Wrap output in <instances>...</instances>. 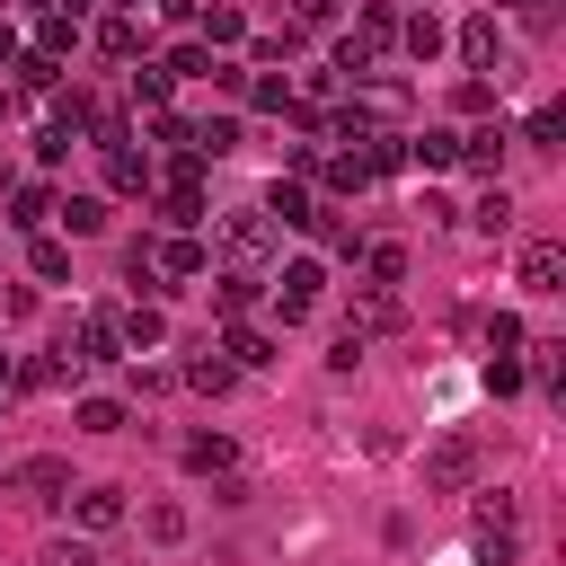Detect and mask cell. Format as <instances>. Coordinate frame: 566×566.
<instances>
[{
	"mask_svg": "<svg viewBox=\"0 0 566 566\" xmlns=\"http://www.w3.org/2000/svg\"><path fill=\"white\" fill-rule=\"evenodd\" d=\"M0 495H18V504H62V495H71V460H62V451H27V460L0 469Z\"/></svg>",
	"mask_w": 566,
	"mask_h": 566,
	"instance_id": "6da1fadb",
	"label": "cell"
},
{
	"mask_svg": "<svg viewBox=\"0 0 566 566\" xmlns=\"http://www.w3.org/2000/svg\"><path fill=\"white\" fill-rule=\"evenodd\" d=\"M265 256H274V221L265 212H230L221 221V265L230 274H265Z\"/></svg>",
	"mask_w": 566,
	"mask_h": 566,
	"instance_id": "7a4b0ae2",
	"label": "cell"
},
{
	"mask_svg": "<svg viewBox=\"0 0 566 566\" xmlns=\"http://www.w3.org/2000/svg\"><path fill=\"white\" fill-rule=\"evenodd\" d=\"M318 301H327V265H318V256H292V265L274 274V318L292 327V318H310Z\"/></svg>",
	"mask_w": 566,
	"mask_h": 566,
	"instance_id": "3957f363",
	"label": "cell"
},
{
	"mask_svg": "<svg viewBox=\"0 0 566 566\" xmlns=\"http://www.w3.org/2000/svg\"><path fill=\"white\" fill-rule=\"evenodd\" d=\"M469 478H478V433H442L424 451V495H460Z\"/></svg>",
	"mask_w": 566,
	"mask_h": 566,
	"instance_id": "277c9868",
	"label": "cell"
},
{
	"mask_svg": "<svg viewBox=\"0 0 566 566\" xmlns=\"http://www.w3.org/2000/svg\"><path fill=\"white\" fill-rule=\"evenodd\" d=\"M203 265H212V248H203L195 230H168V239L150 248V274H159V283H195Z\"/></svg>",
	"mask_w": 566,
	"mask_h": 566,
	"instance_id": "5b68a950",
	"label": "cell"
},
{
	"mask_svg": "<svg viewBox=\"0 0 566 566\" xmlns=\"http://www.w3.org/2000/svg\"><path fill=\"white\" fill-rule=\"evenodd\" d=\"M513 531H522V504L513 495H478V548L495 566H513Z\"/></svg>",
	"mask_w": 566,
	"mask_h": 566,
	"instance_id": "8992f818",
	"label": "cell"
},
{
	"mask_svg": "<svg viewBox=\"0 0 566 566\" xmlns=\"http://www.w3.org/2000/svg\"><path fill=\"white\" fill-rule=\"evenodd\" d=\"M159 221H168V230H195V221H203V186H195V159H177V177L159 186Z\"/></svg>",
	"mask_w": 566,
	"mask_h": 566,
	"instance_id": "52a82bcc",
	"label": "cell"
},
{
	"mask_svg": "<svg viewBox=\"0 0 566 566\" xmlns=\"http://www.w3.org/2000/svg\"><path fill=\"white\" fill-rule=\"evenodd\" d=\"M460 62L469 71H504V27L478 9V18H460Z\"/></svg>",
	"mask_w": 566,
	"mask_h": 566,
	"instance_id": "ba28073f",
	"label": "cell"
},
{
	"mask_svg": "<svg viewBox=\"0 0 566 566\" xmlns=\"http://www.w3.org/2000/svg\"><path fill=\"white\" fill-rule=\"evenodd\" d=\"M522 292H566V239H531L522 248Z\"/></svg>",
	"mask_w": 566,
	"mask_h": 566,
	"instance_id": "9c48e42d",
	"label": "cell"
},
{
	"mask_svg": "<svg viewBox=\"0 0 566 566\" xmlns=\"http://www.w3.org/2000/svg\"><path fill=\"white\" fill-rule=\"evenodd\" d=\"M256 212H265V221H274V230H318V221H327V212H318V203H310V186H274V195H265V203H256Z\"/></svg>",
	"mask_w": 566,
	"mask_h": 566,
	"instance_id": "30bf717a",
	"label": "cell"
},
{
	"mask_svg": "<svg viewBox=\"0 0 566 566\" xmlns=\"http://www.w3.org/2000/svg\"><path fill=\"white\" fill-rule=\"evenodd\" d=\"M345 318H354V327H345V336H380V327H398V301H389V292H380V283H363V292H354V301H345Z\"/></svg>",
	"mask_w": 566,
	"mask_h": 566,
	"instance_id": "8fae6325",
	"label": "cell"
},
{
	"mask_svg": "<svg viewBox=\"0 0 566 566\" xmlns=\"http://www.w3.org/2000/svg\"><path fill=\"white\" fill-rule=\"evenodd\" d=\"M239 35H248V18H239L230 0H203V35H195V44H203V53H230Z\"/></svg>",
	"mask_w": 566,
	"mask_h": 566,
	"instance_id": "7c38bea8",
	"label": "cell"
},
{
	"mask_svg": "<svg viewBox=\"0 0 566 566\" xmlns=\"http://www.w3.org/2000/svg\"><path fill=\"white\" fill-rule=\"evenodd\" d=\"M504 142H513L504 124H478V133H460V168H486V177H495V168H504Z\"/></svg>",
	"mask_w": 566,
	"mask_h": 566,
	"instance_id": "4fadbf2b",
	"label": "cell"
},
{
	"mask_svg": "<svg viewBox=\"0 0 566 566\" xmlns=\"http://www.w3.org/2000/svg\"><path fill=\"white\" fill-rule=\"evenodd\" d=\"M221 354H230V371H265V363H274V336H265V327H230Z\"/></svg>",
	"mask_w": 566,
	"mask_h": 566,
	"instance_id": "5bb4252c",
	"label": "cell"
},
{
	"mask_svg": "<svg viewBox=\"0 0 566 566\" xmlns=\"http://www.w3.org/2000/svg\"><path fill=\"white\" fill-rule=\"evenodd\" d=\"M106 195H150V159L142 150H106Z\"/></svg>",
	"mask_w": 566,
	"mask_h": 566,
	"instance_id": "9a60e30c",
	"label": "cell"
},
{
	"mask_svg": "<svg viewBox=\"0 0 566 566\" xmlns=\"http://www.w3.org/2000/svg\"><path fill=\"white\" fill-rule=\"evenodd\" d=\"M124 522V486H80V531H115Z\"/></svg>",
	"mask_w": 566,
	"mask_h": 566,
	"instance_id": "2e32d148",
	"label": "cell"
},
{
	"mask_svg": "<svg viewBox=\"0 0 566 566\" xmlns=\"http://www.w3.org/2000/svg\"><path fill=\"white\" fill-rule=\"evenodd\" d=\"M354 44H363V53L380 62V53L398 44V9H380V0H371V9H363V27H354Z\"/></svg>",
	"mask_w": 566,
	"mask_h": 566,
	"instance_id": "e0dca14e",
	"label": "cell"
},
{
	"mask_svg": "<svg viewBox=\"0 0 566 566\" xmlns=\"http://www.w3.org/2000/svg\"><path fill=\"white\" fill-rule=\"evenodd\" d=\"M398 44H407L416 62H433V53H442V18H433V9H416V18H398Z\"/></svg>",
	"mask_w": 566,
	"mask_h": 566,
	"instance_id": "ac0fdd59",
	"label": "cell"
},
{
	"mask_svg": "<svg viewBox=\"0 0 566 566\" xmlns=\"http://www.w3.org/2000/svg\"><path fill=\"white\" fill-rule=\"evenodd\" d=\"M318 177H327V195H363V186H371V159H363V150H336Z\"/></svg>",
	"mask_w": 566,
	"mask_h": 566,
	"instance_id": "d6986e66",
	"label": "cell"
},
{
	"mask_svg": "<svg viewBox=\"0 0 566 566\" xmlns=\"http://www.w3.org/2000/svg\"><path fill=\"white\" fill-rule=\"evenodd\" d=\"M230 460H239L230 433H195V442H186V469H203V478H230Z\"/></svg>",
	"mask_w": 566,
	"mask_h": 566,
	"instance_id": "ffe728a7",
	"label": "cell"
},
{
	"mask_svg": "<svg viewBox=\"0 0 566 566\" xmlns=\"http://www.w3.org/2000/svg\"><path fill=\"white\" fill-rule=\"evenodd\" d=\"M97 53H106V62H142V27H133V18H106V27H97Z\"/></svg>",
	"mask_w": 566,
	"mask_h": 566,
	"instance_id": "44dd1931",
	"label": "cell"
},
{
	"mask_svg": "<svg viewBox=\"0 0 566 566\" xmlns=\"http://www.w3.org/2000/svg\"><path fill=\"white\" fill-rule=\"evenodd\" d=\"M9 221H18V230H44V221H53V186H18V195H9Z\"/></svg>",
	"mask_w": 566,
	"mask_h": 566,
	"instance_id": "7402d4cb",
	"label": "cell"
},
{
	"mask_svg": "<svg viewBox=\"0 0 566 566\" xmlns=\"http://www.w3.org/2000/svg\"><path fill=\"white\" fill-rule=\"evenodd\" d=\"M53 212H62L71 239H97V230H106V203H97V195H71V203H53Z\"/></svg>",
	"mask_w": 566,
	"mask_h": 566,
	"instance_id": "603a6c76",
	"label": "cell"
},
{
	"mask_svg": "<svg viewBox=\"0 0 566 566\" xmlns=\"http://www.w3.org/2000/svg\"><path fill=\"white\" fill-rule=\"evenodd\" d=\"M256 283H265V274H221V283H212V310H221V318H248Z\"/></svg>",
	"mask_w": 566,
	"mask_h": 566,
	"instance_id": "cb8c5ba5",
	"label": "cell"
},
{
	"mask_svg": "<svg viewBox=\"0 0 566 566\" xmlns=\"http://www.w3.org/2000/svg\"><path fill=\"white\" fill-rule=\"evenodd\" d=\"M159 336H168V318H159L150 301H142V310H124V354H150Z\"/></svg>",
	"mask_w": 566,
	"mask_h": 566,
	"instance_id": "d4e9b609",
	"label": "cell"
},
{
	"mask_svg": "<svg viewBox=\"0 0 566 566\" xmlns=\"http://www.w3.org/2000/svg\"><path fill=\"white\" fill-rule=\"evenodd\" d=\"M186 380H195V389H203V398H221V389H230V380H239V371H230V354H212V345H203V354H195V363H186Z\"/></svg>",
	"mask_w": 566,
	"mask_h": 566,
	"instance_id": "484cf974",
	"label": "cell"
},
{
	"mask_svg": "<svg viewBox=\"0 0 566 566\" xmlns=\"http://www.w3.org/2000/svg\"><path fill=\"white\" fill-rule=\"evenodd\" d=\"M71 44H80V27H71L62 9H44V27H35V53H44V62H62Z\"/></svg>",
	"mask_w": 566,
	"mask_h": 566,
	"instance_id": "4316f807",
	"label": "cell"
},
{
	"mask_svg": "<svg viewBox=\"0 0 566 566\" xmlns=\"http://www.w3.org/2000/svg\"><path fill=\"white\" fill-rule=\"evenodd\" d=\"M407 159H424V168H460V133H416Z\"/></svg>",
	"mask_w": 566,
	"mask_h": 566,
	"instance_id": "83f0119b",
	"label": "cell"
},
{
	"mask_svg": "<svg viewBox=\"0 0 566 566\" xmlns=\"http://www.w3.org/2000/svg\"><path fill=\"white\" fill-rule=\"evenodd\" d=\"M469 221H478L486 239H495V230H513V195H504V186H486V195L469 203Z\"/></svg>",
	"mask_w": 566,
	"mask_h": 566,
	"instance_id": "f1b7e54d",
	"label": "cell"
},
{
	"mask_svg": "<svg viewBox=\"0 0 566 566\" xmlns=\"http://www.w3.org/2000/svg\"><path fill=\"white\" fill-rule=\"evenodd\" d=\"M363 274H371V283L389 292V283L407 274V248H398V239H380V248H363Z\"/></svg>",
	"mask_w": 566,
	"mask_h": 566,
	"instance_id": "f546056e",
	"label": "cell"
},
{
	"mask_svg": "<svg viewBox=\"0 0 566 566\" xmlns=\"http://www.w3.org/2000/svg\"><path fill=\"white\" fill-rule=\"evenodd\" d=\"M212 62H221V53H203V44H177L159 71H168V80H212Z\"/></svg>",
	"mask_w": 566,
	"mask_h": 566,
	"instance_id": "4dcf8cb0",
	"label": "cell"
},
{
	"mask_svg": "<svg viewBox=\"0 0 566 566\" xmlns=\"http://www.w3.org/2000/svg\"><path fill=\"white\" fill-rule=\"evenodd\" d=\"M18 88L53 97V88H62V62H44V53H18Z\"/></svg>",
	"mask_w": 566,
	"mask_h": 566,
	"instance_id": "1f68e13d",
	"label": "cell"
},
{
	"mask_svg": "<svg viewBox=\"0 0 566 566\" xmlns=\"http://www.w3.org/2000/svg\"><path fill=\"white\" fill-rule=\"evenodd\" d=\"M248 106H265V115H292V80H283V71L248 80Z\"/></svg>",
	"mask_w": 566,
	"mask_h": 566,
	"instance_id": "d6a6232c",
	"label": "cell"
},
{
	"mask_svg": "<svg viewBox=\"0 0 566 566\" xmlns=\"http://www.w3.org/2000/svg\"><path fill=\"white\" fill-rule=\"evenodd\" d=\"M80 433H124V398H80Z\"/></svg>",
	"mask_w": 566,
	"mask_h": 566,
	"instance_id": "836d02e7",
	"label": "cell"
},
{
	"mask_svg": "<svg viewBox=\"0 0 566 566\" xmlns=\"http://www.w3.org/2000/svg\"><path fill=\"white\" fill-rule=\"evenodd\" d=\"M168 88H177V80H168V71H159V62H142V71H133V97H142V106H150V115H159V106H168Z\"/></svg>",
	"mask_w": 566,
	"mask_h": 566,
	"instance_id": "e575fe53",
	"label": "cell"
},
{
	"mask_svg": "<svg viewBox=\"0 0 566 566\" xmlns=\"http://www.w3.org/2000/svg\"><path fill=\"white\" fill-rule=\"evenodd\" d=\"M27 265H35L44 283H62V274H71V248H62V239H35V248H27Z\"/></svg>",
	"mask_w": 566,
	"mask_h": 566,
	"instance_id": "d590c367",
	"label": "cell"
},
{
	"mask_svg": "<svg viewBox=\"0 0 566 566\" xmlns=\"http://www.w3.org/2000/svg\"><path fill=\"white\" fill-rule=\"evenodd\" d=\"M557 133H566V115H557V106H539V115L522 124V142H531V150H557Z\"/></svg>",
	"mask_w": 566,
	"mask_h": 566,
	"instance_id": "8d00e7d4",
	"label": "cell"
},
{
	"mask_svg": "<svg viewBox=\"0 0 566 566\" xmlns=\"http://www.w3.org/2000/svg\"><path fill=\"white\" fill-rule=\"evenodd\" d=\"M486 354H522V318H513V310L486 318Z\"/></svg>",
	"mask_w": 566,
	"mask_h": 566,
	"instance_id": "74e56055",
	"label": "cell"
},
{
	"mask_svg": "<svg viewBox=\"0 0 566 566\" xmlns=\"http://www.w3.org/2000/svg\"><path fill=\"white\" fill-rule=\"evenodd\" d=\"M522 380H531V371H522V363H513V354H495V363H486V389H495V398H513V389H522Z\"/></svg>",
	"mask_w": 566,
	"mask_h": 566,
	"instance_id": "f35d334b",
	"label": "cell"
},
{
	"mask_svg": "<svg viewBox=\"0 0 566 566\" xmlns=\"http://www.w3.org/2000/svg\"><path fill=\"white\" fill-rule=\"evenodd\" d=\"M44 566H97L88 539H44Z\"/></svg>",
	"mask_w": 566,
	"mask_h": 566,
	"instance_id": "ab89813d",
	"label": "cell"
},
{
	"mask_svg": "<svg viewBox=\"0 0 566 566\" xmlns=\"http://www.w3.org/2000/svg\"><path fill=\"white\" fill-rule=\"evenodd\" d=\"M150 539H186V504H150Z\"/></svg>",
	"mask_w": 566,
	"mask_h": 566,
	"instance_id": "60d3db41",
	"label": "cell"
},
{
	"mask_svg": "<svg viewBox=\"0 0 566 566\" xmlns=\"http://www.w3.org/2000/svg\"><path fill=\"white\" fill-rule=\"evenodd\" d=\"M336 9H345V0H292V27H327Z\"/></svg>",
	"mask_w": 566,
	"mask_h": 566,
	"instance_id": "b9f144b4",
	"label": "cell"
},
{
	"mask_svg": "<svg viewBox=\"0 0 566 566\" xmlns=\"http://www.w3.org/2000/svg\"><path fill=\"white\" fill-rule=\"evenodd\" d=\"M548 9H557V0H513V18H531V27H539Z\"/></svg>",
	"mask_w": 566,
	"mask_h": 566,
	"instance_id": "7bdbcfd3",
	"label": "cell"
},
{
	"mask_svg": "<svg viewBox=\"0 0 566 566\" xmlns=\"http://www.w3.org/2000/svg\"><path fill=\"white\" fill-rule=\"evenodd\" d=\"M0 62H18V35H9V18H0Z\"/></svg>",
	"mask_w": 566,
	"mask_h": 566,
	"instance_id": "ee69618b",
	"label": "cell"
},
{
	"mask_svg": "<svg viewBox=\"0 0 566 566\" xmlns=\"http://www.w3.org/2000/svg\"><path fill=\"white\" fill-rule=\"evenodd\" d=\"M133 9H142V0H115V18H133Z\"/></svg>",
	"mask_w": 566,
	"mask_h": 566,
	"instance_id": "f6af8a7d",
	"label": "cell"
},
{
	"mask_svg": "<svg viewBox=\"0 0 566 566\" xmlns=\"http://www.w3.org/2000/svg\"><path fill=\"white\" fill-rule=\"evenodd\" d=\"M0 398H9V354H0Z\"/></svg>",
	"mask_w": 566,
	"mask_h": 566,
	"instance_id": "bcb514c9",
	"label": "cell"
},
{
	"mask_svg": "<svg viewBox=\"0 0 566 566\" xmlns=\"http://www.w3.org/2000/svg\"><path fill=\"white\" fill-rule=\"evenodd\" d=\"M0 115H9V88H0Z\"/></svg>",
	"mask_w": 566,
	"mask_h": 566,
	"instance_id": "7dc6e473",
	"label": "cell"
}]
</instances>
